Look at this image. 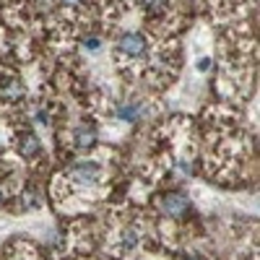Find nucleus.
Returning a JSON list of instances; mask_svg holds the SVG:
<instances>
[{
  "label": "nucleus",
  "instance_id": "7ed1b4c3",
  "mask_svg": "<svg viewBox=\"0 0 260 260\" xmlns=\"http://www.w3.org/2000/svg\"><path fill=\"white\" fill-rule=\"evenodd\" d=\"M187 208H190V201H187V195H182V192H167L161 198V211L167 216H172V219L185 216Z\"/></svg>",
  "mask_w": 260,
  "mask_h": 260
},
{
  "label": "nucleus",
  "instance_id": "423d86ee",
  "mask_svg": "<svg viewBox=\"0 0 260 260\" xmlns=\"http://www.w3.org/2000/svg\"><path fill=\"white\" fill-rule=\"evenodd\" d=\"M0 91H3L6 99H21L26 89H24V83H21L16 76H6L3 81H0Z\"/></svg>",
  "mask_w": 260,
  "mask_h": 260
},
{
  "label": "nucleus",
  "instance_id": "ddd939ff",
  "mask_svg": "<svg viewBox=\"0 0 260 260\" xmlns=\"http://www.w3.org/2000/svg\"><path fill=\"white\" fill-rule=\"evenodd\" d=\"M185 260H198V257H185Z\"/></svg>",
  "mask_w": 260,
  "mask_h": 260
},
{
  "label": "nucleus",
  "instance_id": "1a4fd4ad",
  "mask_svg": "<svg viewBox=\"0 0 260 260\" xmlns=\"http://www.w3.org/2000/svg\"><path fill=\"white\" fill-rule=\"evenodd\" d=\"M136 245H138V232L136 229H127L122 234V247L125 250H136Z\"/></svg>",
  "mask_w": 260,
  "mask_h": 260
},
{
  "label": "nucleus",
  "instance_id": "4468645a",
  "mask_svg": "<svg viewBox=\"0 0 260 260\" xmlns=\"http://www.w3.org/2000/svg\"><path fill=\"white\" fill-rule=\"evenodd\" d=\"M0 203H3V192H0Z\"/></svg>",
  "mask_w": 260,
  "mask_h": 260
},
{
  "label": "nucleus",
  "instance_id": "f8f14e48",
  "mask_svg": "<svg viewBox=\"0 0 260 260\" xmlns=\"http://www.w3.org/2000/svg\"><path fill=\"white\" fill-rule=\"evenodd\" d=\"M198 68H201V71H208V68H211V60H201Z\"/></svg>",
  "mask_w": 260,
  "mask_h": 260
},
{
  "label": "nucleus",
  "instance_id": "f03ea898",
  "mask_svg": "<svg viewBox=\"0 0 260 260\" xmlns=\"http://www.w3.org/2000/svg\"><path fill=\"white\" fill-rule=\"evenodd\" d=\"M65 175L73 185H94L102 177V167L96 161H76Z\"/></svg>",
  "mask_w": 260,
  "mask_h": 260
},
{
  "label": "nucleus",
  "instance_id": "6e6552de",
  "mask_svg": "<svg viewBox=\"0 0 260 260\" xmlns=\"http://www.w3.org/2000/svg\"><path fill=\"white\" fill-rule=\"evenodd\" d=\"M167 3H169V0H141V6H143V11H146L148 16L161 13V11L167 8Z\"/></svg>",
  "mask_w": 260,
  "mask_h": 260
},
{
  "label": "nucleus",
  "instance_id": "39448f33",
  "mask_svg": "<svg viewBox=\"0 0 260 260\" xmlns=\"http://www.w3.org/2000/svg\"><path fill=\"white\" fill-rule=\"evenodd\" d=\"M96 143V130L89 127V125H81L76 133H73V146L78 151H86V148H91Z\"/></svg>",
  "mask_w": 260,
  "mask_h": 260
},
{
  "label": "nucleus",
  "instance_id": "f257e3e1",
  "mask_svg": "<svg viewBox=\"0 0 260 260\" xmlns=\"http://www.w3.org/2000/svg\"><path fill=\"white\" fill-rule=\"evenodd\" d=\"M148 52V42L143 34H122L117 39V55L125 60H141Z\"/></svg>",
  "mask_w": 260,
  "mask_h": 260
},
{
  "label": "nucleus",
  "instance_id": "9b49d317",
  "mask_svg": "<svg viewBox=\"0 0 260 260\" xmlns=\"http://www.w3.org/2000/svg\"><path fill=\"white\" fill-rule=\"evenodd\" d=\"M60 3H62V6H71V8H73V6H81L83 0H60Z\"/></svg>",
  "mask_w": 260,
  "mask_h": 260
},
{
  "label": "nucleus",
  "instance_id": "9d476101",
  "mask_svg": "<svg viewBox=\"0 0 260 260\" xmlns=\"http://www.w3.org/2000/svg\"><path fill=\"white\" fill-rule=\"evenodd\" d=\"M83 47L89 50V52H99L102 50V42H99V37H86L83 39Z\"/></svg>",
  "mask_w": 260,
  "mask_h": 260
},
{
  "label": "nucleus",
  "instance_id": "20e7f679",
  "mask_svg": "<svg viewBox=\"0 0 260 260\" xmlns=\"http://www.w3.org/2000/svg\"><path fill=\"white\" fill-rule=\"evenodd\" d=\"M39 148H42V143H39V138L31 133V130H24V133L18 136V151H21V156H37L39 154Z\"/></svg>",
  "mask_w": 260,
  "mask_h": 260
},
{
  "label": "nucleus",
  "instance_id": "0eeeda50",
  "mask_svg": "<svg viewBox=\"0 0 260 260\" xmlns=\"http://www.w3.org/2000/svg\"><path fill=\"white\" fill-rule=\"evenodd\" d=\"M141 115H143V107H141L138 102H122V104L117 107V117H120V120L136 122V120H141Z\"/></svg>",
  "mask_w": 260,
  "mask_h": 260
}]
</instances>
